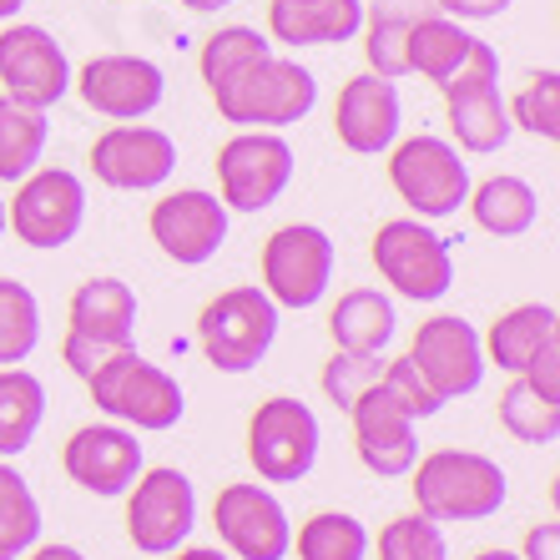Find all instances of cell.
Returning <instances> with one entry per match:
<instances>
[{"label":"cell","instance_id":"19","mask_svg":"<svg viewBox=\"0 0 560 560\" xmlns=\"http://www.w3.org/2000/svg\"><path fill=\"white\" fill-rule=\"evenodd\" d=\"M61 469L66 480L81 485L86 495L96 500H121L137 485V475L147 469V455H142V440L137 430L127 424H81L61 450Z\"/></svg>","mask_w":560,"mask_h":560},{"label":"cell","instance_id":"37","mask_svg":"<svg viewBox=\"0 0 560 560\" xmlns=\"http://www.w3.org/2000/svg\"><path fill=\"white\" fill-rule=\"evenodd\" d=\"M378 560H450V540L444 525H434L430 515H394L378 530Z\"/></svg>","mask_w":560,"mask_h":560},{"label":"cell","instance_id":"10","mask_svg":"<svg viewBox=\"0 0 560 560\" xmlns=\"http://www.w3.org/2000/svg\"><path fill=\"white\" fill-rule=\"evenodd\" d=\"M334 237L318 228V222H288L278 233H268L262 243V293L278 303V308H313L324 303L328 283H334Z\"/></svg>","mask_w":560,"mask_h":560},{"label":"cell","instance_id":"30","mask_svg":"<svg viewBox=\"0 0 560 560\" xmlns=\"http://www.w3.org/2000/svg\"><path fill=\"white\" fill-rule=\"evenodd\" d=\"M293 550L299 560H369L374 540H369V525L349 510H318L299 525Z\"/></svg>","mask_w":560,"mask_h":560},{"label":"cell","instance_id":"28","mask_svg":"<svg viewBox=\"0 0 560 560\" xmlns=\"http://www.w3.org/2000/svg\"><path fill=\"white\" fill-rule=\"evenodd\" d=\"M475 36L465 31V21H450V15H415L409 21V77H424L434 86L455 77L465 66Z\"/></svg>","mask_w":560,"mask_h":560},{"label":"cell","instance_id":"8","mask_svg":"<svg viewBox=\"0 0 560 560\" xmlns=\"http://www.w3.org/2000/svg\"><path fill=\"white\" fill-rule=\"evenodd\" d=\"M318 444H324V424L293 394L262 399L248 419V465L258 469L262 485L308 480L313 465H318Z\"/></svg>","mask_w":560,"mask_h":560},{"label":"cell","instance_id":"42","mask_svg":"<svg viewBox=\"0 0 560 560\" xmlns=\"http://www.w3.org/2000/svg\"><path fill=\"white\" fill-rule=\"evenodd\" d=\"M510 5L515 0H440V15H450V21H495Z\"/></svg>","mask_w":560,"mask_h":560},{"label":"cell","instance_id":"43","mask_svg":"<svg viewBox=\"0 0 560 560\" xmlns=\"http://www.w3.org/2000/svg\"><path fill=\"white\" fill-rule=\"evenodd\" d=\"M21 560H86V550L66 546V540H56V546H40V540H36V546H31Z\"/></svg>","mask_w":560,"mask_h":560},{"label":"cell","instance_id":"24","mask_svg":"<svg viewBox=\"0 0 560 560\" xmlns=\"http://www.w3.org/2000/svg\"><path fill=\"white\" fill-rule=\"evenodd\" d=\"M556 339H560V313L550 303H515L490 324V334L480 343H485V364H495L500 374L515 378L525 374L535 353Z\"/></svg>","mask_w":560,"mask_h":560},{"label":"cell","instance_id":"11","mask_svg":"<svg viewBox=\"0 0 560 560\" xmlns=\"http://www.w3.org/2000/svg\"><path fill=\"white\" fill-rule=\"evenodd\" d=\"M299 156L283 131H237L218 147V197L228 212H268L293 183Z\"/></svg>","mask_w":560,"mask_h":560},{"label":"cell","instance_id":"41","mask_svg":"<svg viewBox=\"0 0 560 560\" xmlns=\"http://www.w3.org/2000/svg\"><path fill=\"white\" fill-rule=\"evenodd\" d=\"M521 560H560V525L556 521H540L525 530V546L515 550Z\"/></svg>","mask_w":560,"mask_h":560},{"label":"cell","instance_id":"21","mask_svg":"<svg viewBox=\"0 0 560 560\" xmlns=\"http://www.w3.org/2000/svg\"><path fill=\"white\" fill-rule=\"evenodd\" d=\"M349 424H353V455H359V465H364L369 475H378V480H405L409 469H415V459H419L415 419L394 405L378 384L353 399Z\"/></svg>","mask_w":560,"mask_h":560},{"label":"cell","instance_id":"12","mask_svg":"<svg viewBox=\"0 0 560 560\" xmlns=\"http://www.w3.org/2000/svg\"><path fill=\"white\" fill-rule=\"evenodd\" d=\"M197 530V490L177 465L142 469L127 490V535L142 556H172Z\"/></svg>","mask_w":560,"mask_h":560},{"label":"cell","instance_id":"2","mask_svg":"<svg viewBox=\"0 0 560 560\" xmlns=\"http://www.w3.org/2000/svg\"><path fill=\"white\" fill-rule=\"evenodd\" d=\"M212 106L237 131H283L318 106V77L293 56H262L212 86Z\"/></svg>","mask_w":560,"mask_h":560},{"label":"cell","instance_id":"35","mask_svg":"<svg viewBox=\"0 0 560 560\" xmlns=\"http://www.w3.org/2000/svg\"><path fill=\"white\" fill-rule=\"evenodd\" d=\"M262 56H273V40L262 36L258 26H218L202 40V51H197V71H202V81L212 92V86H222L228 77H237L243 66L262 61Z\"/></svg>","mask_w":560,"mask_h":560},{"label":"cell","instance_id":"16","mask_svg":"<svg viewBox=\"0 0 560 560\" xmlns=\"http://www.w3.org/2000/svg\"><path fill=\"white\" fill-rule=\"evenodd\" d=\"M152 243L167 253L177 268H202L222 253L228 243V228H233V212L222 208L218 192H202V187H177L162 202H152Z\"/></svg>","mask_w":560,"mask_h":560},{"label":"cell","instance_id":"34","mask_svg":"<svg viewBox=\"0 0 560 560\" xmlns=\"http://www.w3.org/2000/svg\"><path fill=\"white\" fill-rule=\"evenodd\" d=\"M500 430L521 444H556L560 440V405L546 399V394H535L530 384L515 374L505 384V394H500Z\"/></svg>","mask_w":560,"mask_h":560},{"label":"cell","instance_id":"45","mask_svg":"<svg viewBox=\"0 0 560 560\" xmlns=\"http://www.w3.org/2000/svg\"><path fill=\"white\" fill-rule=\"evenodd\" d=\"M177 5H187L192 15H218V11H228V5H237V0H177Z\"/></svg>","mask_w":560,"mask_h":560},{"label":"cell","instance_id":"25","mask_svg":"<svg viewBox=\"0 0 560 560\" xmlns=\"http://www.w3.org/2000/svg\"><path fill=\"white\" fill-rule=\"evenodd\" d=\"M399 334V308L378 288H349L328 313V339L349 353H384Z\"/></svg>","mask_w":560,"mask_h":560},{"label":"cell","instance_id":"38","mask_svg":"<svg viewBox=\"0 0 560 560\" xmlns=\"http://www.w3.org/2000/svg\"><path fill=\"white\" fill-rule=\"evenodd\" d=\"M384 353H349V349H334V359L324 364V374H318V384H324V399L328 405H339L343 415L353 409V399L359 394H369L384 378Z\"/></svg>","mask_w":560,"mask_h":560},{"label":"cell","instance_id":"32","mask_svg":"<svg viewBox=\"0 0 560 560\" xmlns=\"http://www.w3.org/2000/svg\"><path fill=\"white\" fill-rule=\"evenodd\" d=\"M40 349V299L26 283L0 278V369L26 364Z\"/></svg>","mask_w":560,"mask_h":560},{"label":"cell","instance_id":"46","mask_svg":"<svg viewBox=\"0 0 560 560\" xmlns=\"http://www.w3.org/2000/svg\"><path fill=\"white\" fill-rule=\"evenodd\" d=\"M26 5H31V0H0V26H5V21H15Z\"/></svg>","mask_w":560,"mask_h":560},{"label":"cell","instance_id":"18","mask_svg":"<svg viewBox=\"0 0 560 560\" xmlns=\"http://www.w3.org/2000/svg\"><path fill=\"white\" fill-rule=\"evenodd\" d=\"M409 364L419 369V378L440 394L444 405L475 394L485 384V369H490L480 334L459 313H434L430 324H419L415 343H409Z\"/></svg>","mask_w":560,"mask_h":560},{"label":"cell","instance_id":"6","mask_svg":"<svg viewBox=\"0 0 560 560\" xmlns=\"http://www.w3.org/2000/svg\"><path fill=\"white\" fill-rule=\"evenodd\" d=\"M444 112H450V137L465 156H495L505 152V142L515 137L510 127V106L500 92V51L490 40L475 36L465 66L440 86Z\"/></svg>","mask_w":560,"mask_h":560},{"label":"cell","instance_id":"15","mask_svg":"<svg viewBox=\"0 0 560 560\" xmlns=\"http://www.w3.org/2000/svg\"><path fill=\"white\" fill-rule=\"evenodd\" d=\"M0 86H5L11 102L51 112L71 92V56L46 26L5 21L0 26Z\"/></svg>","mask_w":560,"mask_h":560},{"label":"cell","instance_id":"20","mask_svg":"<svg viewBox=\"0 0 560 560\" xmlns=\"http://www.w3.org/2000/svg\"><path fill=\"white\" fill-rule=\"evenodd\" d=\"M399 127H405V102H399V86L374 71L364 77H349L339 86V102H334V137H339L343 152L353 156H378L399 142Z\"/></svg>","mask_w":560,"mask_h":560},{"label":"cell","instance_id":"26","mask_svg":"<svg viewBox=\"0 0 560 560\" xmlns=\"http://www.w3.org/2000/svg\"><path fill=\"white\" fill-rule=\"evenodd\" d=\"M469 218H475V228L490 237H525L535 228V218H540V197H535V187L525 183V177H515V172H495V177H485V183L469 187Z\"/></svg>","mask_w":560,"mask_h":560},{"label":"cell","instance_id":"3","mask_svg":"<svg viewBox=\"0 0 560 560\" xmlns=\"http://www.w3.org/2000/svg\"><path fill=\"white\" fill-rule=\"evenodd\" d=\"M92 389V405L102 409L112 424H127L137 434H167L183 424L187 415V394L177 384V374H167L162 364L142 359L137 343L131 349H117L86 378Z\"/></svg>","mask_w":560,"mask_h":560},{"label":"cell","instance_id":"44","mask_svg":"<svg viewBox=\"0 0 560 560\" xmlns=\"http://www.w3.org/2000/svg\"><path fill=\"white\" fill-rule=\"evenodd\" d=\"M167 560H233L222 546H183V550H172Z\"/></svg>","mask_w":560,"mask_h":560},{"label":"cell","instance_id":"39","mask_svg":"<svg viewBox=\"0 0 560 560\" xmlns=\"http://www.w3.org/2000/svg\"><path fill=\"white\" fill-rule=\"evenodd\" d=\"M378 389L389 394L394 405L405 409L415 424H419V419H434V415L444 409V399L430 389V384H424V378H419V369L409 364V353H405V359H389V364H384V378H378Z\"/></svg>","mask_w":560,"mask_h":560},{"label":"cell","instance_id":"31","mask_svg":"<svg viewBox=\"0 0 560 560\" xmlns=\"http://www.w3.org/2000/svg\"><path fill=\"white\" fill-rule=\"evenodd\" d=\"M40 500L11 459H0V560H21L40 540Z\"/></svg>","mask_w":560,"mask_h":560},{"label":"cell","instance_id":"23","mask_svg":"<svg viewBox=\"0 0 560 560\" xmlns=\"http://www.w3.org/2000/svg\"><path fill=\"white\" fill-rule=\"evenodd\" d=\"M364 0H273L268 5V40L288 51L308 46H343L364 26Z\"/></svg>","mask_w":560,"mask_h":560},{"label":"cell","instance_id":"29","mask_svg":"<svg viewBox=\"0 0 560 560\" xmlns=\"http://www.w3.org/2000/svg\"><path fill=\"white\" fill-rule=\"evenodd\" d=\"M46 142H51L46 112L0 96V183L15 187L21 177H31L40 167V156H46Z\"/></svg>","mask_w":560,"mask_h":560},{"label":"cell","instance_id":"4","mask_svg":"<svg viewBox=\"0 0 560 560\" xmlns=\"http://www.w3.org/2000/svg\"><path fill=\"white\" fill-rule=\"evenodd\" d=\"M278 324L283 308L258 283L228 288L197 313V349L218 374H253L278 343Z\"/></svg>","mask_w":560,"mask_h":560},{"label":"cell","instance_id":"5","mask_svg":"<svg viewBox=\"0 0 560 560\" xmlns=\"http://www.w3.org/2000/svg\"><path fill=\"white\" fill-rule=\"evenodd\" d=\"M389 187L409 208V218L440 222L455 218L469 202L475 177H469V162L455 142H444L434 131H419V137H405V142L389 147Z\"/></svg>","mask_w":560,"mask_h":560},{"label":"cell","instance_id":"48","mask_svg":"<svg viewBox=\"0 0 560 560\" xmlns=\"http://www.w3.org/2000/svg\"><path fill=\"white\" fill-rule=\"evenodd\" d=\"M0 237H5V197H0Z\"/></svg>","mask_w":560,"mask_h":560},{"label":"cell","instance_id":"17","mask_svg":"<svg viewBox=\"0 0 560 560\" xmlns=\"http://www.w3.org/2000/svg\"><path fill=\"white\" fill-rule=\"evenodd\" d=\"M92 172L112 192H156L177 172V142L147 121H117L92 142Z\"/></svg>","mask_w":560,"mask_h":560},{"label":"cell","instance_id":"47","mask_svg":"<svg viewBox=\"0 0 560 560\" xmlns=\"http://www.w3.org/2000/svg\"><path fill=\"white\" fill-rule=\"evenodd\" d=\"M469 560H521L515 550H505V546H495V550H480V556H469Z\"/></svg>","mask_w":560,"mask_h":560},{"label":"cell","instance_id":"33","mask_svg":"<svg viewBox=\"0 0 560 560\" xmlns=\"http://www.w3.org/2000/svg\"><path fill=\"white\" fill-rule=\"evenodd\" d=\"M409 21H415V15L399 11V5H374V11H364L359 36H364V61L374 77H384V81L409 77Z\"/></svg>","mask_w":560,"mask_h":560},{"label":"cell","instance_id":"9","mask_svg":"<svg viewBox=\"0 0 560 560\" xmlns=\"http://www.w3.org/2000/svg\"><path fill=\"white\" fill-rule=\"evenodd\" d=\"M81 222H86V183L71 167H36L15 183V197L5 202V233L36 253L77 243Z\"/></svg>","mask_w":560,"mask_h":560},{"label":"cell","instance_id":"7","mask_svg":"<svg viewBox=\"0 0 560 560\" xmlns=\"http://www.w3.org/2000/svg\"><path fill=\"white\" fill-rule=\"evenodd\" d=\"M369 258H374L378 278L409 303H440L455 288V243L419 218L378 222Z\"/></svg>","mask_w":560,"mask_h":560},{"label":"cell","instance_id":"1","mask_svg":"<svg viewBox=\"0 0 560 560\" xmlns=\"http://www.w3.org/2000/svg\"><path fill=\"white\" fill-rule=\"evenodd\" d=\"M419 515L434 525H480L510 500V475L480 450H430L409 469Z\"/></svg>","mask_w":560,"mask_h":560},{"label":"cell","instance_id":"22","mask_svg":"<svg viewBox=\"0 0 560 560\" xmlns=\"http://www.w3.org/2000/svg\"><path fill=\"white\" fill-rule=\"evenodd\" d=\"M142 324V303L121 278H86L66 308V339L96 343V349H131Z\"/></svg>","mask_w":560,"mask_h":560},{"label":"cell","instance_id":"14","mask_svg":"<svg viewBox=\"0 0 560 560\" xmlns=\"http://www.w3.org/2000/svg\"><path fill=\"white\" fill-rule=\"evenodd\" d=\"M212 525L233 560H288L293 521L268 485H222L212 500Z\"/></svg>","mask_w":560,"mask_h":560},{"label":"cell","instance_id":"36","mask_svg":"<svg viewBox=\"0 0 560 560\" xmlns=\"http://www.w3.org/2000/svg\"><path fill=\"white\" fill-rule=\"evenodd\" d=\"M510 127L530 131L540 142H560V71H535L525 77V86L510 96Z\"/></svg>","mask_w":560,"mask_h":560},{"label":"cell","instance_id":"27","mask_svg":"<svg viewBox=\"0 0 560 560\" xmlns=\"http://www.w3.org/2000/svg\"><path fill=\"white\" fill-rule=\"evenodd\" d=\"M46 424V384L31 369H0V459H21Z\"/></svg>","mask_w":560,"mask_h":560},{"label":"cell","instance_id":"13","mask_svg":"<svg viewBox=\"0 0 560 560\" xmlns=\"http://www.w3.org/2000/svg\"><path fill=\"white\" fill-rule=\"evenodd\" d=\"M71 92L106 121H147L167 102V71L147 56L106 51L71 71Z\"/></svg>","mask_w":560,"mask_h":560},{"label":"cell","instance_id":"40","mask_svg":"<svg viewBox=\"0 0 560 560\" xmlns=\"http://www.w3.org/2000/svg\"><path fill=\"white\" fill-rule=\"evenodd\" d=\"M525 384H530L535 394H546V399H556L560 405V339L556 343H546V349L535 353L530 364H525Z\"/></svg>","mask_w":560,"mask_h":560}]
</instances>
